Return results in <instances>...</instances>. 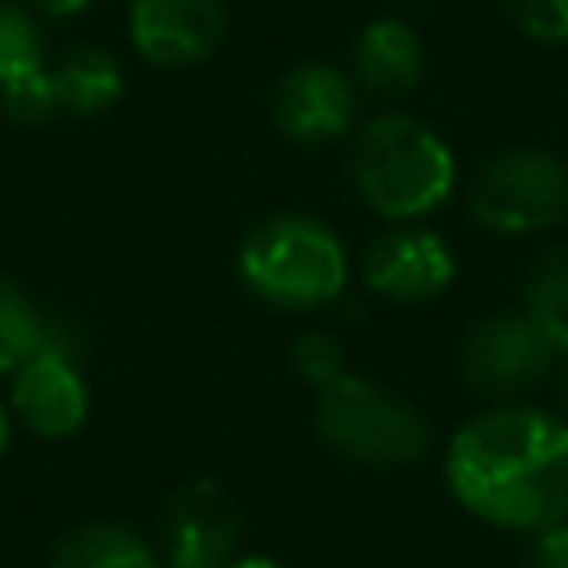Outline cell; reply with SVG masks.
Here are the masks:
<instances>
[{"instance_id": "cell-1", "label": "cell", "mask_w": 568, "mask_h": 568, "mask_svg": "<svg viewBox=\"0 0 568 568\" xmlns=\"http://www.w3.org/2000/svg\"><path fill=\"white\" fill-rule=\"evenodd\" d=\"M453 497L506 532L568 519V422L532 404H497L457 426L444 453Z\"/></svg>"}, {"instance_id": "cell-2", "label": "cell", "mask_w": 568, "mask_h": 568, "mask_svg": "<svg viewBox=\"0 0 568 568\" xmlns=\"http://www.w3.org/2000/svg\"><path fill=\"white\" fill-rule=\"evenodd\" d=\"M351 173L364 204L390 222H413L439 209L457 182V164L444 138L430 124L399 111L373 115L359 129Z\"/></svg>"}, {"instance_id": "cell-3", "label": "cell", "mask_w": 568, "mask_h": 568, "mask_svg": "<svg viewBox=\"0 0 568 568\" xmlns=\"http://www.w3.org/2000/svg\"><path fill=\"white\" fill-rule=\"evenodd\" d=\"M240 280L275 306L311 311L346 288V248L324 222L306 213H275L244 235Z\"/></svg>"}, {"instance_id": "cell-4", "label": "cell", "mask_w": 568, "mask_h": 568, "mask_svg": "<svg viewBox=\"0 0 568 568\" xmlns=\"http://www.w3.org/2000/svg\"><path fill=\"white\" fill-rule=\"evenodd\" d=\"M315 435L328 453L355 466H408L430 444L426 417L408 399L355 373H342L337 382L320 386Z\"/></svg>"}, {"instance_id": "cell-5", "label": "cell", "mask_w": 568, "mask_h": 568, "mask_svg": "<svg viewBox=\"0 0 568 568\" xmlns=\"http://www.w3.org/2000/svg\"><path fill=\"white\" fill-rule=\"evenodd\" d=\"M470 209L484 226L506 235L546 231L568 217V164L537 146L501 151L479 169Z\"/></svg>"}, {"instance_id": "cell-6", "label": "cell", "mask_w": 568, "mask_h": 568, "mask_svg": "<svg viewBox=\"0 0 568 568\" xmlns=\"http://www.w3.org/2000/svg\"><path fill=\"white\" fill-rule=\"evenodd\" d=\"M9 413L36 430L40 439H67L89 417V386L75 364V346L67 342V324L44 320L40 346L13 368Z\"/></svg>"}, {"instance_id": "cell-7", "label": "cell", "mask_w": 568, "mask_h": 568, "mask_svg": "<svg viewBox=\"0 0 568 568\" xmlns=\"http://www.w3.org/2000/svg\"><path fill=\"white\" fill-rule=\"evenodd\" d=\"M555 346L528 311H497L470 328L462 346V377L479 395H524L550 373Z\"/></svg>"}, {"instance_id": "cell-8", "label": "cell", "mask_w": 568, "mask_h": 568, "mask_svg": "<svg viewBox=\"0 0 568 568\" xmlns=\"http://www.w3.org/2000/svg\"><path fill=\"white\" fill-rule=\"evenodd\" d=\"M240 555V506L217 479H191L164 515V568H226Z\"/></svg>"}, {"instance_id": "cell-9", "label": "cell", "mask_w": 568, "mask_h": 568, "mask_svg": "<svg viewBox=\"0 0 568 568\" xmlns=\"http://www.w3.org/2000/svg\"><path fill=\"white\" fill-rule=\"evenodd\" d=\"M226 36L222 0H133L129 40L155 67H186L209 58Z\"/></svg>"}, {"instance_id": "cell-10", "label": "cell", "mask_w": 568, "mask_h": 568, "mask_svg": "<svg viewBox=\"0 0 568 568\" xmlns=\"http://www.w3.org/2000/svg\"><path fill=\"white\" fill-rule=\"evenodd\" d=\"M271 115L302 146L342 138L355 120V80L333 62H297L275 84Z\"/></svg>"}, {"instance_id": "cell-11", "label": "cell", "mask_w": 568, "mask_h": 568, "mask_svg": "<svg viewBox=\"0 0 568 568\" xmlns=\"http://www.w3.org/2000/svg\"><path fill=\"white\" fill-rule=\"evenodd\" d=\"M457 275L448 244L435 231L399 226L368 244L364 253V284L390 302H426L439 297Z\"/></svg>"}, {"instance_id": "cell-12", "label": "cell", "mask_w": 568, "mask_h": 568, "mask_svg": "<svg viewBox=\"0 0 568 568\" xmlns=\"http://www.w3.org/2000/svg\"><path fill=\"white\" fill-rule=\"evenodd\" d=\"M426 53L408 22L373 18L355 40V80L377 98H399L422 80Z\"/></svg>"}, {"instance_id": "cell-13", "label": "cell", "mask_w": 568, "mask_h": 568, "mask_svg": "<svg viewBox=\"0 0 568 568\" xmlns=\"http://www.w3.org/2000/svg\"><path fill=\"white\" fill-rule=\"evenodd\" d=\"M44 84H49L53 111H75V115H98L124 93L120 62L93 44H75L53 67H44Z\"/></svg>"}, {"instance_id": "cell-14", "label": "cell", "mask_w": 568, "mask_h": 568, "mask_svg": "<svg viewBox=\"0 0 568 568\" xmlns=\"http://www.w3.org/2000/svg\"><path fill=\"white\" fill-rule=\"evenodd\" d=\"M49 568H164V559L124 524H80L53 546Z\"/></svg>"}, {"instance_id": "cell-15", "label": "cell", "mask_w": 568, "mask_h": 568, "mask_svg": "<svg viewBox=\"0 0 568 568\" xmlns=\"http://www.w3.org/2000/svg\"><path fill=\"white\" fill-rule=\"evenodd\" d=\"M528 320L550 337L555 351L568 355V257H546L524 284Z\"/></svg>"}, {"instance_id": "cell-16", "label": "cell", "mask_w": 568, "mask_h": 568, "mask_svg": "<svg viewBox=\"0 0 568 568\" xmlns=\"http://www.w3.org/2000/svg\"><path fill=\"white\" fill-rule=\"evenodd\" d=\"M40 71H44V44L31 13L0 0V93H13Z\"/></svg>"}, {"instance_id": "cell-17", "label": "cell", "mask_w": 568, "mask_h": 568, "mask_svg": "<svg viewBox=\"0 0 568 568\" xmlns=\"http://www.w3.org/2000/svg\"><path fill=\"white\" fill-rule=\"evenodd\" d=\"M44 333V315L31 306V297L0 275V373H13Z\"/></svg>"}, {"instance_id": "cell-18", "label": "cell", "mask_w": 568, "mask_h": 568, "mask_svg": "<svg viewBox=\"0 0 568 568\" xmlns=\"http://www.w3.org/2000/svg\"><path fill=\"white\" fill-rule=\"evenodd\" d=\"M293 368L320 390L328 382H337L346 373V355H342V342L333 333H320V328H306L297 342H293Z\"/></svg>"}, {"instance_id": "cell-19", "label": "cell", "mask_w": 568, "mask_h": 568, "mask_svg": "<svg viewBox=\"0 0 568 568\" xmlns=\"http://www.w3.org/2000/svg\"><path fill=\"white\" fill-rule=\"evenodd\" d=\"M506 18L546 44H564L568 40V0H501Z\"/></svg>"}, {"instance_id": "cell-20", "label": "cell", "mask_w": 568, "mask_h": 568, "mask_svg": "<svg viewBox=\"0 0 568 568\" xmlns=\"http://www.w3.org/2000/svg\"><path fill=\"white\" fill-rule=\"evenodd\" d=\"M524 568H568V519L532 532V546H528V564Z\"/></svg>"}, {"instance_id": "cell-21", "label": "cell", "mask_w": 568, "mask_h": 568, "mask_svg": "<svg viewBox=\"0 0 568 568\" xmlns=\"http://www.w3.org/2000/svg\"><path fill=\"white\" fill-rule=\"evenodd\" d=\"M27 4H36L40 13H53V18H71V13H84L93 0H27Z\"/></svg>"}, {"instance_id": "cell-22", "label": "cell", "mask_w": 568, "mask_h": 568, "mask_svg": "<svg viewBox=\"0 0 568 568\" xmlns=\"http://www.w3.org/2000/svg\"><path fill=\"white\" fill-rule=\"evenodd\" d=\"M226 568H284V564H275V559H266V555H235Z\"/></svg>"}, {"instance_id": "cell-23", "label": "cell", "mask_w": 568, "mask_h": 568, "mask_svg": "<svg viewBox=\"0 0 568 568\" xmlns=\"http://www.w3.org/2000/svg\"><path fill=\"white\" fill-rule=\"evenodd\" d=\"M4 448H9V408L0 404V457H4Z\"/></svg>"}, {"instance_id": "cell-24", "label": "cell", "mask_w": 568, "mask_h": 568, "mask_svg": "<svg viewBox=\"0 0 568 568\" xmlns=\"http://www.w3.org/2000/svg\"><path fill=\"white\" fill-rule=\"evenodd\" d=\"M564 399H568V382H564Z\"/></svg>"}]
</instances>
